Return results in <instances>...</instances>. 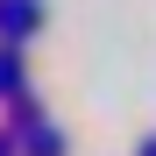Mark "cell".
I'll return each instance as SVG.
<instances>
[{
	"mask_svg": "<svg viewBox=\"0 0 156 156\" xmlns=\"http://www.w3.org/2000/svg\"><path fill=\"white\" fill-rule=\"evenodd\" d=\"M36 29V0H0V36H29Z\"/></svg>",
	"mask_w": 156,
	"mask_h": 156,
	"instance_id": "6da1fadb",
	"label": "cell"
}]
</instances>
